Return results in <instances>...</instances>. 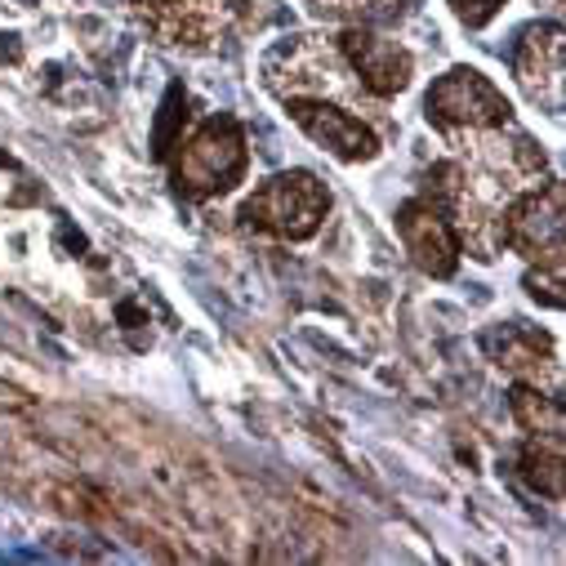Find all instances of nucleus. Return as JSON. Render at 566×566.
<instances>
[{
  "instance_id": "obj_1",
  "label": "nucleus",
  "mask_w": 566,
  "mask_h": 566,
  "mask_svg": "<svg viewBox=\"0 0 566 566\" xmlns=\"http://www.w3.org/2000/svg\"><path fill=\"white\" fill-rule=\"evenodd\" d=\"M548 179V157L531 134L513 120L495 129H464L447 134V157L433 161L429 184L419 188L423 201H433L460 237V250L478 263L504 254L500 219L513 197Z\"/></svg>"
},
{
  "instance_id": "obj_11",
  "label": "nucleus",
  "mask_w": 566,
  "mask_h": 566,
  "mask_svg": "<svg viewBox=\"0 0 566 566\" xmlns=\"http://www.w3.org/2000/svg\"><path fill=\"white\" fill-rule=\"evenodd\" d=\"M513 76L531 107L562 116V23H535L517 36Z\"/></svg>"
},
{
  "instance_id": "obj_15",
  "label": "nucleus",
  "mask_w": 566,
  "mask_h": 566,
  "mask_svg": "<svg viewBox=\"0 0 566 566\" xmlns=\"http://www.w3.org/2000/svg\"><path fill=\"white\" fill-rule=\"evenodd\" d=\"M535 6H544V10H557V6H562V0H535Z\"/></svg>"
},
{
  "instance_id": "obj_7",
  "label": "nucleus",
  "mask_w": 566,
  "mask_h": 566,
  "mask_svg": "<svg viewBox=\"0 0 566 566\" xmlns=\"http://www.w3.org/2000/svg\"><path fill=\"white\" fill-rule=\"evenodd\" d=\"M281 107L322 153H331L344 166H370L384 153V134L366 112H353L331 98H281Z\"/></svg>"
},
{
  "instance_id": "obj_2",
  "label": "nucleus",
  "mask_w": 566,
  "mask_h": 566,
  "mask_svg": "<svg viewBox=\"0 0 566 566\" xmlns=\"http://www.w3.org/2000/svg\"><path fill=\"white\" fill-rule=\"evenodd\" d=\"M263 85L276 98H331L353 112H366L370 98L348 72L335 36H286L263 54ZM370 116V112H366Z\"/></svg>"
},
{
  "instance_id": "obj_4",
  "label": "nucleus",
  "mask_w": 566,
  "mask_h": 566,
  "mask_svg": "<svg viewBox=\"0 0 566 566\" xmlns=\"http://www.w3.org/2000/svg\"><path fill=\"white\" fill-rule=\"evenodd\" d=\"M254 0H125L134 23L157 45L184 54H214L250 14Z\"/></svg>"
},
{
  "instance_id": "obj_13",
  "label": "nucleus",
  "mask_w": 566,
  "mask_h": 566,
  "mask_svg": "<svg viewBox=\"0 0 566 566\" xmlns=\"http://www.w3.org/2000/svg\"><path fill=\"white\" fill-rule=\"evenodd\" d=\"M513 415L531 438H562V406L535 388H513Z\"/></svg>"
},
{
  "instance_id": "obj_10",
  "label": "nucleus",
  "mask_w": 566,
  "mask_h": 566,
  "mask_svg": "<svg viewBox=\"0 0 566 566\" xmlns=\"http://www.w3.org/2000/svg\"><path fill=\"white\" fill-rule=\"evenodd\" d=\"M397 237L410 254V263L419 272H429V276H455L460 268V237L455 228L447 223V214L433 206V201H423V197H410L397 206Z\"/></svg>"
},
{
  "instance_id": "obj_14",
  "label": "nucleus",
  "mask_w": 566,
  "mask_h": 566,
  "mask_svg": "<svg viewBox=\"0 0 566 566\" xmlns=\"http://www.w3.org/2000/svg\"><path fill=\"white\" fill-rule=\"evenodd\" d=\"M447 6H451V14H455L464 28L482 32V28H491V23H495V14L509 6V0H447Z\"/></svg>"
},
{
  "instance_id": "obj_3",
  "label": "nucleus",
  "mask_w": 566,
  "mask_h": 566,
  "mask_svg": "<svg viewBox=\"0 0 566 566\" xmlns=\"http://www.w3.org/2000/svg\"><path fill=\"white\" fill-rule=\"evenodd\" d=\"M170 175H175V188L192 201H210V197H223L237 184H245L250 148H245V129L237 125V116L214 112L210 120H201L179 144Z\"/></svg>"
},
{
  "instance_id": "obj_12",
  "label": "nucleus",
  "mask_w": 566,
  "mask_h": 566,
  "mask_svg": "<svg viewBox=\"0 0 566 566\" xmlns=\"http://www.w3.org/2000/svg\"><path fill=\"white\" fill-rule=\"evenodd\" d=\"M304 6H308V14L344 23V28H392L419 0H304Z\"/></svg>"
},
{
  "instance_id": "obj_9",
  "label": "nucleus",
  "mask_w": 566,
  "mask_h": 566,
  "mask_svg": "<svg viewBox=\"0 0 566 566\" xmlns=\"http://www.w3.org/2000/svg\"><path fill=\"white\" fill-rule=\"evenodd\" d=\"M335 45H339L348 72L357 76V85L366 90L370 103H388V98L410 90L415 54L397 36H384V28H344L335 36Z\"/></svg>"
},
{
  "instance_id": "obj_5",
  "label": "nucleus",
  "mask_w": 566,
  "mask_h": 566,
  "mask_svg": "<svg viewBox=\"0 0 566 566\" xmlns=\"http://www.w3.org/2000/svg\"><path fill=\"white\" fill-rule=\"evenodd\" d=\"M331 214V188L308 170H281L263 179L237 210V219L254 232L281 241H308Z\"/></svg>"
},
{
  "instance_id": "obj_6",
  "label": "nucleus",
  "mask_w": 566,
  "mask_h": 566,
  "mask_svg": "<svg viewBox=\"0 0 566 566\" xmlns=\"http://www.w3.org/2000/svg\"><path fill=\"white\" fill-rule=\"evenodd\" d=\"M423 120H429L442 138L464 134V129H495V125L513 120V103L478 67H451L429 85V94H423Z\"/></svg>"
},
{
  "instance_id": "obj_8",
  "label": "nucleus",
  "mask_w": 566,
  "mask_h": 566,
  "mask_svg": "<svg viewBox=\"0 0 566 566\" xmlns=\"http://www.w3.org/2000/svg\"><path fill=\"white\" fill-rule=\"evenodd\" d=\"M500 245L522 254L531 268L562 263V184L544 179L509 201L500 219Z\"/></svg>"
}]
</instances>
